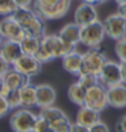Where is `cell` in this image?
<instances>
[{
	"label": "cell",
	"instance_id": "obj_1",
	"mask_svg": "<svg viewBox=\"0 0 126 132\" xmlns=\"http://www.w3.org/2000/svg\"><path fill=\"white\" fill-rule=\"evenodd\" d=\"M75 44L65 42L59 34H45L41 38V46L35 53V57L42 64L50 63L54 59H62L64 56L76 51Z\"/></svg>",
	"mask_w": 126,
	"mask_h": 132
},
{
	"label": "cell",
	"instance_id": "obj_2",
	"mask_svg": "<svg viewBox=\"0 0 126 132\" xmlns=\"http://www.w3.org/2000/svg\"><path fill=\"white\" fill-rule=\"evenodd\" d=\"M14 16L21 23L26 36H34L41 38L46 34V23H45L46 21L38 15L33 7L18 8L14 14Z\"/></svg>",
	"mask_w": 126,
	"mask_h": 132
},
{
	"label": "cell",
	"instance_id": "obj_3",
	"mask_svg": "<svg viewBox=\"0 0 126 132\" xmlns=\"http://www.w3.org/2000/svg\"><path fill=\"white\" fill-rule=\"evenodd\" d=\"M72 0H34L33 8L45 21L64 18L71 10Z\"/></svg>",
	"mask_w": 126,
	"mask_h": 132
},
{
	"label": "cell",
	"instance_id": "obj_4",
	"mask_svg": "<svg viewBox=\"0 0 126 132\" xmlns=\"http://www.w3.org/2000/svg\"><path fill=\"white\" fill-rule=\"evenodd\" d=\"M37 116L31 109L19 108L9 116V127L14 132H33L37 121Z\"/></svg>",
	"mask_w": 126,
	"mask_h": 132
},
{
	"label": "cell",
	"instance_id": "obj_5",
	"mask_svg": "<svg viewBox=\"0 0 126 132\" xmlns=\"http://www.w3.org/2000/svg\"><path fill=\"white\" fill-rule=\"evenodd\" d=\"M106 37L104 31V25L99 19L92 23L81 26V33H80V44L85 45L87 48H99L102 45Z\"/></svg>",
	"mask_w": 126,
	"mask_h": 132
},
{
	"label": "cell",
	"instance_id": "obj_6",
	"mask_svg": "<svg viewBox=\"0 0 126 132\" xmlns=\"http://www.w3.org/2000/svg\"><path fill=\"white\" fill-rule=\"evenodd\" d=\"M107 60L109 59L103 51H100L99 48H90L87 52L83 53V67L80 72L94 74L98 76Z\"/></svg>",
	"mask_w": 126,
	"mask_h": 132
},
{
	"label": "cell",
	"instance_id": "obj_7",
	"mask_svg": "<svg viewBox=\"0 0 126 132\" xmlns=\"http://www.w3.org/2000/svg\"><path fill=\"white\" fill-rule=\"evenodd\" d=\"M84 105L94 110H98V112H103L106 108H109L107 87L102 86L100 83L88 87L87 89V94H85Z\"/></svg>",
	"mask_w": 126,
	"mask_h": 132
},
{
	"label": "cell",
	"instance_id": "obj_8",
	"mask_svg": "<svg viewBox=\"0 0 126 132\" xmlns=\"http://www.w3.org/2000/svg\"><path fill=\"white\" fill-rule=\"evenodd\" d=\"M106 36L114 41H118L126 36V19L117 11L110 14L103 21Z\"/></svg>",
	"mask_w": 126,
	"mask_h": 132
},
{
	"label": "cell",
	"instance_id": "obj_9",
	"mask_svg": "<svg viewBox=\"0 0 126 132\" xmlns=\"http://www.w3.org/2000/svg\"><path fill=\"white\" fill-rule=\"evenodd\" d=\"M99 83L104 87H111L122 83V74H121V61L107 60L98 75Z\"/></svg>",
	"mask_w": 126,
	"mask_h": 132
},
{
	"label": "cell",
	"instance_id": "obj_10",
	"mask_svg": "<svg viewBox=\"0 0 126 132\" xmlns=\"http://www.w3.org/2000/svg\"><path fill=\"white\" fill-rule=\"evenodd\" d=\"M12 68H15L16 71H19L21 74L27 76L28 79L37 76L42 70V63L38 60L35 56L31 55H23L18 59V60L12 64Z\"/></svg>",
	"mask_w": 126,
	"mask_h": 132
},
{
	"label": "cell",
	"instance_id": "obj_11",
	"mask_svg": "<svg viewBox=\"0 0 126 132\" xmlns=\"http://www.w3.org/2000/svg\"><path fill=\"white\" fill-rule=\"evenodd\" d=\"M0 30H2L3 36H4V40L21 42L26 37V33L23 30V27L21 26V23L16 21L14 15L3 16V19L0 21Z\"/></svg>",
	"mask_w": 126,
	"mask_h": 132
},
{
	"label": "cell",
	"instance_id": "obj_12",
	"mask_svg": "<svg viewBox=\"0 0 126 132\" xmlns=\"http://www.w3.org/2000/svg\"><path fill=\"white\" fill-rule=\"evenodd\" d=\"M98 19L99 18H98L96 7L92 6V4L84 3V2H81L73 12V22L77 23L79 26L88 25V23H92L95 21H98Z\"/></svg>",
	"mask_w": 126,
	"mask_h": 132
},
{
	"label": "cell",
	"instance_id": "obj_13",
	"mask_svg": "<svg viewBox=\"0 0 126 132\" xmlns=\"http://www.w3.org/2000/svg\"><path fill=\"white\" fill-rule=\"evenodd\" d=\"M57 100V91L52 85L41 83L37 85V108H47L53 106Z\"/></svg>",
	"mask_w": 126,
	"mask_h": 132
},
{
	"label": "cell",
	"instance_id": "obj_14",
	"mask_svg": "<svg viewBox=\"0 0 126 132\" xmlns=\"http://www.w3.org/2000/svg\"><path fill=\"white\" fill-rule=\"evenodd\" d=\"M107 97H109V106L115 109H123L126 108V85H119L107 87Z\"/></svg>",
	"mask_w": 126,
	"mask_h": 132
},
{
	"label": "cell",
	"instance_id": "obj_15",
	"mask_svg": "<svg viewBox=\"0 0 126 132\" xmlns=\"http://www.w3.org/2000/svg\"><path fill=\"white\" fill-rule=\"evenodd\" d=\"M0 55L12 65L14 63L23 55L21 42L11 41V40H4L3 44L0 45Z\"/></svg>",
	"mask_w": 126,
	"mask_h": 132
},
{
	"label": "cell",
	"instance_id": "obj_16",
	"mask_svg": "<svg viewBox=\"0 0 126 132\" xmlns=\"http://www.w3.org/2000/svg\"><path fill=\"white\" fill-rule=\"evenodd\" d=\"M99 120H100V112L94 110V109H91V108L83 105V106H79V110H77V113H76L75 123L91 128V127H92L94 124H96Z\"/></svg>",
	"mask_w": 126,
	"mask_h": 132
},
{
	"label": "cell",
	"instance_id": "obj_17",
	"mask_svg": "<svg viewBox=\"0 0 126 132\" xmlns=\"http://www.w3.org/2000/svg\"><path fill=\"white\" fill-rule=\"evenodd\" d=\"M61 63H62V68L66 72H69L72 75H79L81 71V67H83V53L75 51L62 57Z\"/></svg>",
	"mask_w": 126,
	"mask_h": 132
},
{
	"label": "cell",
	"instance_id": "obj_18",
	"mask_svg": "<svg viewBox=\"0 0 126 132\" xmlns=\"http://www.w3.org/2000/svg\"><path fill=\"white\" fill-rule=\"evenodd\" d=\"M19 94H21L22 108L31 109V108L37 106V85L27 82L19 89Z\"/></svg>",
	"mask_w": 126,
	"mask_h": 132
},
{
	"label": "cell",
	"instance_id": "obj_19",
	"mask_svg": "<svg viewBox=\"0 0 126 132\" xmlns=\"http://www.w3.org/2000/svg\"><path fill=\"white\" fill-rule=\"evenodd\" d=\"M80 33H81V26H79L75 22H72V23H66V25H64L57 34L61 37L62 41L75 44V45H79L80 44Z\"/></svg>",
	"mask_w": 126,
	"mask_h": 132
},
{
	"label": "cell",
	"instance_id": "obj_20",
	"mask_svg": "<svg viewBox=\"0 0 126 132\" xmlns=\"http://www.w3.org/2000/svg\"><path fill=\"white\" fill-rule=\"evenodd\" d=\"M3 79H4L6 86L11 90H19L23 85H26L27 82H30V79H28L27 76L21 74V72L16 71L15 68H12V67L7 71V74L3 76Z\"/></svg>",
	"mask_w": 126,
	"mask_h": 132
},
{
	"label": "cell",
	"instance_id": "obj_21",
	"mask_svg": "<svg viewBox=\"0 0 126 132\" xmlns=\"http://www.w3.org/2000/svg\"><path fill=\"white\" fill-rule=\"evenodd\" d=\"M85 94H87V89L77 80L71 83L69 87H68V98H69L72 104L77 106H83L85 104Z\"/></svg>",
	"mask_w": 126,
	"mask_h": 132
},
{
	"label": "cell",
	"instance_id": "obj_22",
	"mask_svg": "<svg viewBox=\"0 0 126 132\" xmlns=\"http://www.w3.org/2000/svg\"><path fill=\"white\" fill-rule=\"evenodd\" d=\"M38 114H41L43 119H46L49 121V124H53V123H56V121H59V120L68 116L64 110H61L60 108H57L54 105L47 106V108H42V109H40V113Z\"/></svg>",
	"mask_w": 126,
	"mask_h": 132
},
{
	"label": "cell",
	"instance_id": "obj_23",
	"mask_svg": "<svg viewBox=\"0 0 126 132\" xmlns=\"http://www.w3.org/2000/svg\"><path fill=\"white\" fill-rule=\"evenodd\" d=\"M41 38L40 37H34V36H26L21 41L23 53H25V55L35 56V53L38 52V49H40V46H41Z\"/></svg>",
	"mask_w": 126,
	"mask_h": 132
},
{
	"label": "cell",
	"instance_id": "obj_24",
	"mask_svg": "<svg viewBox=\"0 0 126 132\" xmlns=\"http://www.w3.org/2000/svg\"><path fill=\"white\" fill-rule=\"evenodd\" d=\"M18 10L15 0H0V16L14 15Z\"/></svg>",
	"mask_w": 126,
	"mask_h": 132
},
{
	"label": "cell",
	"instance_id": "obj_25",
	"mask_svg": "<svg viewBox=\"0 0 126 132\" xmlns=\"http://www.w3.org/2000/svg\"><path fill=\"white\" fill-rule=\"evenodd\" d=\"M77 82H80L85 89L94 86V85H98L99 83V78L94 75V74H87V72H80L77 75Z\"/></svg>",
	"mask_w": 126,
	"mask_h": 132
},
{
	"label": "cell",
	"instance_id": "obj_26",
	"mask_svg": "<svg viewBox=\"0 0 126 132\" xmlns=\"http://www.w3.org/2000/svg\"><path fill=\"white\" fill-rule=\"evenodd\" d=\"M115 55L119 61H126V36L115 41Z\"/></svg>",
	"mask_w": 126,
	"mask_h": 132
},
{
	"label": "cell",
	"instance_id": "obj_27",
	"mask_svg": "<svg viewBox=\"0 0 126 132\" xmlns=\"http://www.w3.org/2000/svg\"><path fill=\"white\" fill-rule=\"evenodd\" d=\"M7 101H8V104H9V106H11L12 110L22 108V101H21L19 90H12L11 93H9V95L7 97Z\"/></svg>",
	"mask_w": 126,
	"mask_h": 132
},
{
	"label": "cell",
	"instance_id": "obj_28",
	"mask_svg": "<svg viewBox=\"0 0 126 132\" xmlns=\"http://www.w3.org/2000/svg\"><path fill=\"white\" fill-rule=\"evenodd\" d=\"M50 128H52V127H50V124H49V121H47L46 119H43L41 114H38L33 132H46L47 129H50Z\"/></svg>",
	"mask_w": 126,
	"mask_h": 132
},
{
	"label": "cell",
	"instance_id": "obj_29",
	"mask_svg": "<svg viewBox=\"0 0 126 132\" xmlns=\"http://www.w3.org/2000/svg\"><path fill=\"white\" fill-rule=\"evenodd\" d=\"M11 106H9L7 98H4V97L0 95V119H4L9 112H11Z\"/></svg>",
	"mask_w": 126,
	"mask_h": 132
},
{
	"label": "cell",
	"instance_id": "obj_30",
	"mask_svg": "<svg viewBox=\"0 0 126 132\" xmlns=\"http://www.w3.org/2000/svg\"><path fill=\"white\" fill-rule=\"evenodd\" d=\"M90 132H110L109 125L104 123V121L99 120L96 124H94L92 127L90 128Z\"/></svg>",
	"mask_w": 126,
	"mask_h": 132
},
{
	"label": "cell",
	"instance_id": "obj_31",
	"mask_svg": "<svg viewBox=\"0 0 126 132\" xmlns=\"http://www.w3.org/2000/svg\"><path fill=\"white\" fill-rule=\"evenodd\" d=\"M11 67H12V65L9 64V63H8L2 55H0V76H4V75H6L7 71H8Z\"/></svg>",
	"mask_w": 126,
	"mask_h": 132
},
{
	"label": "cell",
	"instance_id": "obj_32",
	"mask_svg": "<svg viewBox=\"0 0 126 132\" xmlns=\"http://www.w3.org/2000/svg\"><path fill=\"white\" fill-rule=\"evenodd\" d=\"M115 131L117 132H126V114H123L115 124Z\"/></svg>",
	"mask_w": 126,
	"mask_h": 132
},
{
	"label": "cell",
	"instance_id": "obj_33",
	"mask_svg": "<svg viewBox=\"0 0 126 132\" xmlns=\"http://www.w3.org/2000/svg\"><path fill=\"white\" fill-rule=\"evenodd\" d=\"M71 132H90V128L84 125H80L77 123H73L71 127Z\"/></svg>",
	"mask_w": 126,
	"mask_h": 132
},
{
	"label": "cell",
	"instance_id": "obj_34",
	"mask_svg": "<svg viewBox=\"0 0 126 132\" xmlns=\"http://www.w3.org/2000/svg\"><path fill=\"white\" fill-rule=\"evenodd\" d=\"M18 8H26V7H33L34 0H15Z\"/></svg>",
	"mask_w": 126,
	"mask_h": 132
},
{
	"label": "cell",
	"instance_id": "obj_35",
	"mask_svg": "<svg viewBox=\"0 0 126 132\" xmlns=\"http://www.w3.org/2000/svg\"><path fill=\"white\" fill-rule=\"evenodd\" d=\"M121 74H122V83L126 85V61H121Z\"/></svg>",
	"mask_w": 126,
	"mask_h": 132
},
{
	"label": "cell",
	"instance_id": "obj_36",
	"mask_svg": "<svg viewBox=\"0 0 126 132\" xmlns=\"http://www.w3.org/2000/svg\"><path fill=\"white\" fill-rule=\"evenodd\" d=\"M118 12L122 15L125 19H126V3H123V4H119L118 6Z\"/></svg>",
	"mask_w": 126,
	"mask_h": 132
},
{
	"label": "cell",
	"instance_id": "obj_37",
	"mask_svg": "<svg viewBox=\"0 0 126 132\" xmlns=\"http://www.w3.org/2000/svg\"><path fill=\"white\" fill-rule=\"evenodd\" d=\"M4 87H6V83H4L3 76H0V95L3 94V90H4Z\"/></svg>",
	"mask_w": 126,
	"mask_h": 132
},
{
	"label": "cell",
	"instance_id": "obj_38",
	"mask_svg": "<svg viewBox=\"0 0 126 132\" xmlns=\"http://www.w3.org/2000/svg\"><path fill=\"white\" fill-rule=\"evenodd\" d=\"M84 3L92 4V6H96V4H100V0H83Z\"/></svg>",
	"mask_w": 126,
	"mask_h": 132
},
{
	"label": "cell",
	"instance_id": "obj_39",
	"mask_svg": "<svg viewBox=\"0 0 126 132\" xmlns=\"http://www.w3.org/2000/svg\"><path fill=\"white\" fill-rule=\"evenodd\" d=\"M3 41H4V36H3L2 30H0V45H2V44H3Z\"/></svg>",
	"mask_w": 126,
	"mask_h": 132
},
{
	"label": "cell",
	"instance_id": "obj_40",
	"mask_svg": "<svg viewBox=\"0 0 126 132\" xmlns=\"http://www.w3.org/2000/svg\"><path fill=\"white\" fill-rule=\"evenodd\" d=\"M115 3H117L118 6H119V4H123V3H126V0H115Z\"/></svg>",
	"mask_w": 126,
	"mask_h": 132
},
{
	"label": "cell",
	"instance_id": "obj_41",
	"mask_svg": "<svg viewBox=\"0 0 126 132\" xmlns=\"http://www.w3.org/2000/svg\"><path fill=\"white\" fill-rule=\"evenodd\" d=\"M46 132H54V129H53V128H50V129H47Z\"/></svg>",
	"mask_w": 126,
	"mask_h": 132
}]
</instances>
